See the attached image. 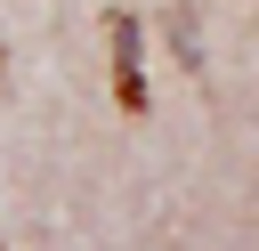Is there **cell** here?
<instances>
[{
	"label": "cell",
	"instance_id": "6da1fadb",
	"mask_svg": "<svg viewBox=\"0 0 259 251\" xmlns=\"http://www.w3.org/2000/svg\"><path fill=\"white\" fill-rule=\"evenodd\" d=\"M105 40H113V105L121 113H146V65H138V16L113 8L105 16Z\"/></svg>",
	"mask_w": 259,
	"mask_h": 251
}]
</instances>
